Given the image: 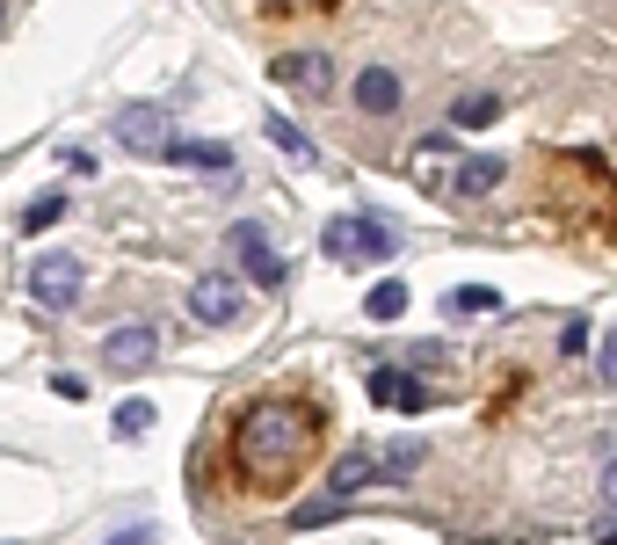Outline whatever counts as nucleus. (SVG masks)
<instances>
[{
	"instance_id": "14",
	"label": "nucleus",
	"mask_w": 617,
	"mask_h": 545,
	"mask_svg": "<svg viewBox=\"0 0 617 545\" xmlns=\"http://www.w3.org/2000/svg\"><path fill=\"white\" fill-rule=\"evenodd\" d=\"M458 145L451 139H422L414 145V161H407V175H414V182H422V190H451V175H444V161H451ZM458 167V161H451Z\"/></svg>"
},
{
	"instance_id": "29",
	"label": "nucleus",
	"mask_w": 617,
	"mask_h": 545,
	"mask_svg": "<svg viewBox=\"0 0 617 545\" xmlns=\"http://www.w3.org/2000/svg\"><path fill=\"white\" fill-rule=\"evenodd\" d=\"M603 502H610V509H617V458H610V466H603Z\"/></svg>"
},
{
	"instance_id": "10",
	"label": "nucleus",
	"mask_w": 617,
	"mask_h": 545,
	"mask_svg": "<svg viewBox=\"0 0 617 545\" xmlns=\"http://www.w3.org/2000/svg\"><path fill=\"white\" fill-rule=\"evenodd\" d=\"M153 356H160V328H145V320L102 334V364H110V371H145Z\"/></svg>"
},
{
	"instance_id": "22",
	"label": "nucleus",
	"mask_w": 617,
	"mask_h": 545,
	"mask_svg": "<svg viewBox=\"0 0 617 545\" xmlns=\"http://www.w3.org/2000/svg\"><path fill=\"white\" fill-rule=\"evenodd\" d=\"M414 466H422V444H393V451H385V458H378V473H385V480L414 473Z\"/></svg>"
},
{
	"instance_id": "1",
	"label": "nucleus",
	"mask_w": 617,
	"mask_h": 545,
	"mask_svg": "<svg viewBox=\"0 0 617 545\" xmlns=\"http://www.w3.org/2000/svg\"><path fill=\"white\" fill-rule=\"evenodd\" d=\"M320 436H327V415H320L312 401H298V393L247 401L240 422H233V436H226L233 480L247 487V495H284L291 480L306 473V458L320 451Z\"/></svg>"
},
{
	"instance_id": "5",
	"label": "nucleus",
	"mask_w": 617,
	"mask_h": 545,
	"mask_svg": "<svg viewBox=\"0 0 617 545\" xmlns=\"http://www.w3.org/2000/svg\"><path fill=\"white\" fill-rule=\"evenodd\" d=\"M226 248H233V262H240V277H247V284H261V291L284 284V255L269 248V233H261L255 218H240L233 233H226Z\"/></svg>"
},
{
	"instance_id": "11",
	"label": "nucleus",
	"mask_w": 617,
	"mask_h": 545,
	"mask_svg": "<svg viewBox=\"0 0 617 545\" xmlns=\"http://www.w3.org/2000/svg\"><path fill=\"white\" fill-rule=\"evenodd\" d=\"M371 480H385V473H378V458H371L363 444H349L342 458H334V473H327V495H334V502H357Z\"/></svg>"
},
{
	"instance_id": "26",
	"label": "nucleus",
	"mask_w": 617,
	"mask_h": 545,
	"mask_svg": "<svg viewBox=\"0 0 617 545\" xmlns=\"http://www.w3.org/2000/svg\"><path fill=\"white\" fill-rule=\"evenodd\" d=\"M51 393H59V401H88V379H73V371H59V379H51Z\"/></svg>"
},
{
	"instance_id": "15",
	"label": "nucleus",
	"mask_w": 617,
	"mask_h": 545,
	"mask_svg": "<svg viewBox=\"0 0 617 545\" xmlns=\"http://www.w3.org/2000/svg\"><path fill=\"white\" fill-rule=\"evenodd\" d=\"M167 161H175V167H218V175H226V167H233V145H226V139H175Z\"/></svg>"
},
{
	"instance_id": "23",
	"label": "nucleus",
	"mask_w": 617,
	"mask_h": 545,
	"mask_svg": "<svg viewBox=\"0 0 617 545\" xmlns=\"http://www.w3.org/2000/svg\"><path fill=\"white\" fill-rule=\"evenodd\" d=\"M494 306H501V299H494L487 284H465V291H451V313H494Z\"/></svg>"
},
{
	"instance_id": "28",
	"label": "nucleus",
	"mask_w": 617,
	"mask_h": 545,
	"mask_svg": "<svg viewBox=\"0 0 617 545\" xmlns=\"http://www.w3.org/2000/svg\"><path fill=\"white\" fill-rule=\"evenodd\" d=\"M102 545H153V531H145V523H131V531H117V538H102Z\"/></svg>"
},
{
	"instance_id": "13",
	"label": "nucleus",
	"mask_w": 617,
	"mask_h": 545,
	"mask_svg": "<svg viewBox=\"0 0 617 545\" xmlns=\"http://www.w3.org/2000/svg\"><path fill=\"white\" fill-rule=\"evenodd\" d=\"M501 175H509V153H465L451 175V197H487Z\"/></svg>"
},
{
	"instance_id": "25",
	"label": "nucleus",
	"mask_w": 617,
	"mask_h": 545,
	"mask_svg": "<svg viewBox=\"0 0 617 545\" xmlns=\"http://www.w3.org/2000/svg\"><path fill=\"white\" fill-rule=\"evenodd\" d=\"M595 379H603V385H617V328L603 334V350H595Z\"/></svg>"
},
{
	"instance_id": "16",
	"label": "nucleus",
	"mask_w": 617,
	"mask_h": 545,
	"mask_svg": "<svg viewBox=\"0 0 617 545\" xmlns=\"http://www.w3.org/2000/svg\"><path fill=\"white\" fill-rule=\"evenodd\" d=\"M501 110H509L501 96H458L451 102V124H458V131H487V124H501Z\"/></svg>"
},
{
	"instance_id": "21",
	"label": "nucleus",
	"mask_w": 617,
	"mask_h": 545,
	"mask_svg": "<svg viewBox=\"0 0 617 545\" xmlns=\"http://www.w3.org/2000/svg\"><path fill=\"white\" fill-rule=\"evenodd\" d=\"M59 218H66V197H37V204L23 212V226L29 233H44V226H59Z\"/></svg>"
},
{
	"instance_id": "30",
	"label": "nucleus",
	"mask_w": 617,
	"mask_h": 545,
	"mask_svg": "<svg viewBox=\"0 0 617 545\" xmlns=\"http://www.w3.org/2000/svg\"><path fill=\"white\" fill-rule=\"evenodd\" d=\"M595 538H603V545H617V523H603V531H595Z\"/></svg>"
},
{
	"instance_id": "8",
	"label": "nucleus",
	"mask_w": 617,
	"mask_h": 545,
	"mask_svg": "<svg viewBox=\"0 0 617 545\" xmlns=\"http://www.w3.org/2000/svg\"><path fill=\"white\" fill-rule=\"evenodd\" d=\"M80 284H88V269H80L73 255H44L37 269H29V299H37L44 313H66L73 299H80Z\"/></svg>"
},
{
	"instance_id": "27",
	"label": "nucleus",
	"mask_w": 617,
	"mask_h": 545,
	"mask_svg": "<svg viewBox=\"0 0 617 545\" xmlns=\"http://www.w3.org/2000/svg\"><path fill=\"white\" fill-rule=\"evenodd\" d=\"M261 8H277V15H312V8H334V0H261Z\"/></svg>"
},
{
	"instance_id": "20",
	"label": "nucleus",
	"mask_w": 617,
	"mask_h": 545,
	"mask_svg": "<svg viewBox=\"0 0 617 545\" xmlns=\"http://www.w3.org/2000/svg\"><path fill=\"white\" fill-rule=\"evenodd\" d=\"M153 429V401H124L117 407V436H145Z\"/></svg>"
},
{
	"instance_id": "2",
	"label": "nucleus",
	"mask_w": 617,
	"mask_h": 545,
	"mask_svg": "<svg viewBox=\"0 0 617 545\" xmlns=\"http://www.w3.org/2000/svg\"><path fill=\"white\" fill-rule=\"evenodd\" d=\"M552 204L574 218H610L617 212V167L603 153H552Z\"/></svg>"
},
{
	"instance_id": "7",
	"label": "nucleus",
	"mask_w": 617,
	"mask_h": 545,
	"mask_svg": "<svg viewBox=\"0 0 617 545\" xmlns=\"http://www.w3.org/2000/svg\"><path fill=\"white\" fill-rule=\"evenodd\" d=\"M269 80H277V88H298V96H327L334 102V59L327 51H277V59H269Z\"/></svg>"
},
{
	"instance_id": "24",
	"label": "nucleus",
	"mask_w": 617,
	"mask_h": 545,
	"mask_svg": "<svg viewBox=\"0 0 617 545\" xmlns=\"http://www.w3.org/2000/svg\"><path fill=\"white\" fill-rule=\"evenodd\" d=\"M589 350V320H581V313H574L567 328H560V356H581Z\"/></svg>"
},
{
	"instance_id": "18",
	"label": "nucleus",
	"mask_w": 617,
	"mask_h": 545,
	"mask_svg": "<svg viewBox=\"0 0 617 545\" xmlns=\"http://www.w3.org/2000/svg\"><path fill=\"white\" fill-rule=\"evenodd\" d=\"M363 313H371V320H400V313H407V284H400V277L371 284V291H363Z\"/></svg>"
},
{
	"instance_id": "19",
	"label": "nucleus",
	"mask_w": 617,
	"mask_h": 545,
	"mask_svg": "<svg viewBox=\"0 0 617 545\" xmlns=\"http://www.w3.org/2000/svg\"><path fill=\"white\" fill-rule=\"evenodd\" d=\"M357 502H334V495H320V502H306V509H291V531H320V523H334V517H349Z\"/></svg>"
},
{
	"instance_id": "9",
	"label": "nucleus",
	"mask_w": 617,
	"mask_h": 545,
	"mask_svg": "<svg viewBox=\"0 0 617 545\" xmlns=\"http://www.w3.org/2000/svg\"><path fill=\"white\" fill-rule=\"evenodd\" d=\"M371 401H378V407H400V415H422V407H436L444 393H436L422 371H393V364H378V371H371Z\"/></svg>"
},
{
	"instance_id": "3",
	"label": "nucleus",
	"mask_w": 617,
	"mask_h": 545,
	"mask_svg": "<svg viewBox=\"0 0 617 545\" xmlns=\"http://www.w3.org/2000/svg\"><path fill=\"white\" fill-rule=\"evenodd\" d=\"M320 248H327L334 262H349V269H371V262L400 255V226L378 218V212H334L327 233H320Z\"/></svg>"
},
{
	"instance_id": "4",
	"label": "nucleus",
	"mask_w": 617,
	"mask_h": 545,
	"mask_svg": "<svg viewBox=\"0 0 617 545\" xmlns=\"http://www.w3.org/2000/svg\"><path fill=\"white\" fill-rule=\"evenodd\" d=\"M110 139L124 153H145V161H167L175 153V117H167L160 102H124L117 124H110Z\"/></svg>"
},
{
	"instance_id": "12",
	"label": "nucleus",
	"mask_w": 617,
	"mask_h": 545,
	"mask_svg": "<svg viewBox=\"0 0 617 545\" xmlns=\"http://www.w3.org/2000/svg\"><path fill=\"white\" fill-rule=\"evenodd\" d=\"M400 102H407L400 73H385V66H363L357 73V110H363V117H393Z\"/></svg>"
},
{
	"instance_id": "17",
	"label": "nucleus",
	"mask_w": 617,
	"mask_h": 545,
	"mask_svg": "<svg viewBox=\"0 0 617 545\" xmlns=\"http://www.w3.org/2000/svg\"><path fill=\"white\" fill-rule=\"evenodd\" d=\"M261 131H269V145H277V153H291V161H320V153H312V139H306V131H298V124H291V117H277V110H269V117H261Z\"/></svg>"
},
{
	"instance_id": "6",
	"label": "nucleus",
	"mask_w": 617,
	"mask_h": 545,
	"mask_svg": "<svg viewBox=\"0 0 617 545\" xmlns=\"http://www.w3.org/2000/svg\"><path fill=\"white\" fill-rule=\"evenodd\" d=\"M190 313L204 320V328H226V320L247 313V284L226 277V269H211V277H196V284H190Z\"/></svg>"
}]
</instances>
